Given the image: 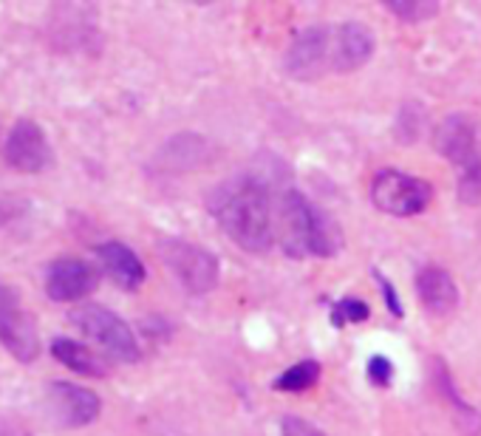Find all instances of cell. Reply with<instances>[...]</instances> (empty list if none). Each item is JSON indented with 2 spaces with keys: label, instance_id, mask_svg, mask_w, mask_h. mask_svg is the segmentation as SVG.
I'll list each match as a JSON object with an SVG mask.
<instances>
[{
  "label": "cell",
  "instance_id": "6da1fadb",
  "mask_svg": "<svg viewBox=\"0 0 481 436\" xmlns=\"http://www.w3.org/2000/svg\"><path fill=\"white\" fill-rule=\"evenodd\" d=\"M207 210L246 253L261 255L275 244V199L253 173H238L216 184L207 196Z\"/></svg>",
  "mask_w": 481,
  "mask_h": 436
},
{
  "label": "cell",
  "instance_id": "7a4b0ae2",
  "mask_svg": "<svg viewBox=\"0 0 481 436\" xmlns=\"http://www.w3.org/2000/svg\"><path fill=\"white\" fill-rule=\"evenodd\" d=\"M275 244L289 258H334L343 236L334 218L301 190H283L275 199Z\"/></svg>",
  "mask_w": 481,
  "mask_h": 436
},
{
  "label": "cell",
  "instance_id": "3957f363",
  "mask_svg": "<svg viewBox=\"0 0 481 436\" xmlns=\"http://www.w3.org/2000/svg\"><path fill=\"white\" fill-rule=\"evenodd\" d=\"M433 148L458 171V199L481 201V119L467 111L448 114L433 131Z\"/></svg>",
  "mask_w": 481,
  "mask_h": 436
},
{
  "label": "cell",
  "instance_id": "277c9868",
  "mask_svg": "<svg viewBox=\"0 0 481 436\" xmlns=\"http://www.w3.org/2000/svg\"><path fill=\"white\" fill-rule=\"evenodd\" d=\"M71 326L82 338L97 343L106 355H111L119 363H136L139 360V340L134 329L125 323L114 309L99 303H79L69 315Z\"/></svg>",
  "mask_w": 481,
  "mask_h": 436
},
{
  "label": "cell",
  "instance_id": "5b68a950",
  "mask_svg": "<svg viewBox=\"0 0 481 436\" xmlns=\"http://www.w3.org/2000/svg\"><path fill=\"white\" fill-rule=\"evenodd\" d=\"M286 71L295 79H318L326 74H340L338 23L309 26L295 34L286 51Z\"/></svg>",
  "mask_w": 481,
  "mask_h": 436
},
{
  "label": "cell",
  "instance_id": "8992f818",
  "mask_svg": "<svg viewBox=\"0 0 481 436\" xmlns=\"http://www.w3.org/2000/svg\"><path fill=\"white\" fill-rule=\"evenodd\" d=\"M159 258L190 295H207L218 286V278H221L218 258L213 253H207L199 244L181 241V238H162Z\"/></svg>",
  "mask_w": 481,
  "mask_h": 436
},
{
  "label": "cell",
  "instance_id": "52a82bcc",
  "mask_svg": "<svg viewBox=\"0 0 481 436\" xmlns=\"http://www.w3.org/2000/svg\"><path fill=\"white\" fill-rule=\"evenodd\" d=\"M433 184L402 171H380L371 181V204L385 216L411 218L428 210Z\"/></svg>",
  "mask_w": 481,
  "mask_h": 436
},
{
  "label": "cell",
  "instance_id": "ba28073f",
  "mask_svg": "<svg viewBox=\"0 0 481 436\" xmlns=\"http://www.w3.org/2000/svg\"><path fill=\"white\" fill-rule=\"evenodd\" d=\"M0 346L20 363L40 357V331L32 311L9 283L0 281Z\"/></svg>",
  "mask_w": 481,
  "mask_h": 436
},
{
  "label": "cell",
  "instance_id": "9c48e42d",
  "mask_svg": "<svg viewBox=\"0 0 481 436\" xmlns=\"http://www.w3.org/2000/svg\"><path fill=\"white\" fill-rule=\"evenodd\" d=\"M0 153H4V162L12 171L29 173V176L46 173L54 164V151H51V142L43 131V125H37L29 116L14 119Z\"/></svg>",
  "mask_w": 481,
  "mask_h": 436
},
{
  "label": "cell",
  "instance_id": "30bf717a",
  "mask_svg": "<svg viewBox=\"0 0 481 436\" xmlns=\"http://www.w3.org/2000/svg\"><path fill=\"white\" fill-rule=\"evenodd\" d=\"M46 403H49V413L62 428H86L102 411V400L94 391L66 380L49 383Z\"/></svg>",
  "mask_w": 481,
  "mask_h": 436
},
{
  "label": "cell",
  "instance_id": "8fae6325",
  "mask_svg": "<svg viewBox=\"0 0 481 436\" xmlns=\"http://www.w3.org/2000/svg\"><path fill=\"white\" fill-rule=\"evenodd\" d=\"M99 286L97 266L82 258H57L46 269V295L57 303L82 301Z\"/></svg>",
  "mask_w": 481,
  "mask_h": 436
},
{
  "label": "cell",
  "instance_id": "7c38bea8",
  "mask_svg": "<svg viewBox=\"0 0 481 436\" xmlns=\"http://www.w3.org/2000/svg\"><path fill=\"white\" fill-rule=\"evenodd\" d=\"M416 295H420L422 309L433 318H448L450 311H456L458 298H462L453 275L442 266H422L416 273Z\"/></svg>",
  "mask_w": 481,
  "mask_h": 436
},
{
  "label": "cell",
  "instance_id": "4fadbf2b",
  "mask_svg": "<svg viewBox=\"0 0 481 436\" xmlns=\"http://www.w3.org/2000/svg\"><path fill=\"white\" fill-rule=\"evenodd\" d=\"M97 258H99L102 269H106V275L119 289H128V292L139 289L144 283V278H148V269H144L142 258L134 253L128 244H122V241L99 244L97 246Z\"/></svg>",
  "mask_w": 481,
  "mask_h": 436
},
{
  "label": "cell",
  "instance_id": "5bb4252c",
  "mask_svg": "<svg viewBox=\"0 0 481 436\" xmlns=\"http://www.w3.org/2000/svg\"><path fill=\"white\" fill-rule=\"evenodd\" d=\"M51 355L66 368L82 374V377L102 380V377H108V374H111V363L106 357L97 355L91 346L79 343V340H71V338H54L51 340Z\"/></svg>",
  "mask_w": 481,
  "mask_h": 436
},
{
  "label": "cell",
  "instance_id": "9a60e30c",
  "mask_svg": "<svg viewBox=\"0 0 481 436\" xmlns=\"http://www.w3.org/2000/svg\"><path fill=\"white\" fill-rule=\"evenodd\" d=\"M430 374H433V385L439 388V394L448 400V405L453 408V417H456V425L462 428L467 436H478L481 433V411H476L470 403H465L458 397V388L453 385V377L445 366L442 357H433L430 360Z\"/></svg>",
  "mask_w": 481,
  "mask_h": 436
},
{
  "label": "cell",
  "instance_id": "2e32d148",
  "mask_svg": "<svg viewBox=\"0 0 481 436\" xmlns=\"http://www.w3.org/2000/svg\"><path fill=\"white\" fill-rule=\"evenodd\" d=\"M207 153V144L201 136L184 134V136H173L171 142L164 144L162 159L164 168H187V164H199Z\"/></svg>",
  "mask_w": 481,
  "mask_h": 436
},
{
  "label": "cell",
  "instance_id": "e0dca14e",
  "mask_svg": "<svg viewBox=\"0 0 481 436\" xmlns=\"http://www.w3.org/2000/svg\"><path fill=\"white\" fill-rule=\"evenodd\" d=\"M320 380V363L318 360H301L295 366H289L281 377L272 383L275 391H283V394H301V391H309Z\"/></svg>",
  "mask_w": 481,
  "mask_h": 436
},
{
  "label": "cell",
  "instance_id": "ac0fdd59",
  "mask_svg": "<svg viewBox=\"0 0 481 436\" xmlns=\"http://www.w3.org/2000/svg\"><path fill=\"white\" fill-rule=\"evenodd\" d=\"M385 9L405 23H420V20H428L439 12V4H430V0H388Z\"/></svg>",
  "mask_w": 481,
  "mask_h": 436
},
{
  "label": "cell",
  "instance_id": "d6986e66",
  "mask_svg": "<svg viewBox=\"0 0 481 436\" xmlns=\"http://www.w3.org/2000/svg\"><path fill=\"white\" fill-rule=\"evenodd\" d=\"M371 315V309L360 298H343L338 303H331V326L343 329L346 323H363Z\"/></svg>",
  "mask_w": 481,
  "mask_h": 436
},
{
  "label": "cell",
  "instance_id": "ffe728a7",
  "mask_svg": "<svg viewBox=\"0 0 481 436\" xmlns=\"http://www.w3.org/2000/svg\"><path fill=\"white\" fill-rule=\"evenodd\" d=\"M365 374H368V380L371 385L376 388H388L393 383V363L383 355H374L365 366Z\"/></svg>",
  "mask_w": 481,
  "mask_h": 436
},
{
  "label": "cell",
  "instance_id": "44dd1931",
  "mask_svg": "<svg viewBox=\"0 0 481 436\" xmlns=\"http://www.w3.org/2000/svg\"><path fill=\"white\" fill-rule=\"evenodd\" d=\"M371 275H374L376 286H380V292H383V301H385L388 311H391L393 318H402L405 309H402V301H400V292H396V286L380 273V269H371Z\"/></svg>",
  "mask_w": 481,
  "mask_h": 436
},
{
  "label": "cell",
  "instance_id": "7402d4cb",
  "mask_svg": "<svg viewBox=\"0 0 481 436\" xmlns=\"http://www.w3.org/2000/svg\"><path fill=\"white\" fill-rule=\"evenodd\" d=\"M281 436H328V433L320 431L318 425H311L309 420L289 413V417L281 420Z\"/></svg>",
  "mask_w": 481,
  "mask_h": 436
},
{
  "label": "cell",
  "instance_id": "603a6c76",
  "mask_svg": "<svg viewBox=\"0 0 481 436\" xmlns=\"http://www.w3.org/2000/svg\"><path fill=\"white\" fill-rule=\"evenodd\" d=\"M0 436H32V433H29V428L23 422L0 417Z\"/></svg>",
  "mask_w": 481,
  "mask_h": 436
}]
</instances>
